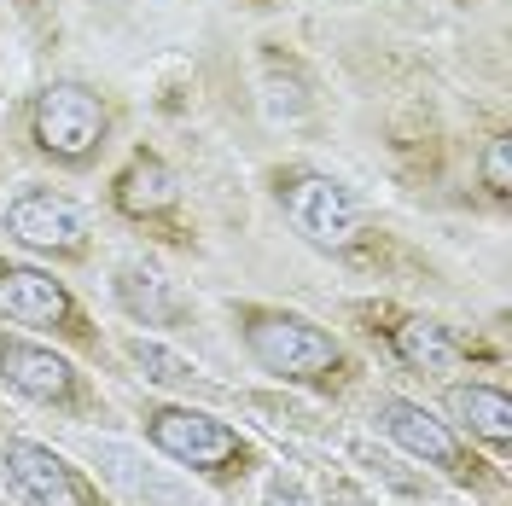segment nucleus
I'll use <instances>...</instances> for the list:
<instances>
[{
  "mask_svg": "<svg viewBox=\"0 0 512 506\" xmlns=\"http://www.w3.org/2000/svg\"><path fill=\"white\" fill-rule=\"evenodd\" d=\"M245 344L280 379H326L338 367V338L309 315L286 309H245Z\"/></svg>",
  "mask_w": 512,
  "mask_h": 506,
  "instance_id": "nucleus-1",
  "label": "nucleus"
},
{
  "mask_svg": "<svg viewBox=\"0 0 512 506\" xmlns=\"http://www.w3.org/2000/svg\"><path fill=\"white\" fill-rule=\"evenodd\" d=\"M105 105H99L94 88H82V82H47L41 99H35V146L47 152V158L59 163H88L105 146Z\"/></svg>",
  "mask_w": 512,
  "mask_h": 506,
  "instance_id": "nucleus-2",
  "label": "nucleus"
},
{
  "mask_svg": "<svg viewBox=\"0 0 512 506\" xmlns=\"http://www.w3.org/2000/svg\"><path fill=\"white\" fill-rule=\"evenodd\" d=\"M280 204H286L291 227L320 251H344L361 233V204L332 175H291V181H280Z\"/></svg>",
  "mask_w": 512,
  "mask_h": 506,
  "instance_id": "nucleus-3",
  "label": "nucleus"
},
{
  "mask_svg": "<svg viewBox=\"0 0 512 506\" xmlns=\"http://www.w3.org/2000/svg\"><path fill=\"white\" fill-rule=\"evenodd\" d=\"M6 233L30 251H47V256H76L88 245V216L64 198V192H47V187H30L6 204Z\"/></svg>",
  "mask_w": 512,
  "mask_h": 506,
  "instance_id": "nucleus-4",
  "label": "nucleus"
},
{
  "mask_svg": "<svg viewBox=\"0 0 512 506\" xmlns=\"http://www.w3.org/2000/svg\"><path fill=\"white\" fill-rule=\"evenodd\" d=\"M146 437L169 454V460H181V466H198V472H210V466H227L233 454H239V437L227 431L222 419H210V413H192V408H158L146 419Z\"/></svg>",
  "mask_w": 512,
  "mask_h": 506,
  "instance_id": "nucleus-5",
  "label": "nucleus"
},
{
  "mask_svg": "<svg viewBox=\"0 0 512 506\" xmlns=\"http://www.w3.org/2000/svg\"><path fill=\"white\" fill-rule=\"evenodd\" d=\"M0 315L12 326H64L76 309H70V291L53 274L0 262Z\"/></svg>",
  "mask_w": 512,
  "mask_h": 506,
  "instance_id": "nucleus-6",
  "label": "nucleus"
},
{
  "mask_svg": "<svg viewBox=\"0 0 512 506\" xmlns=\"http://www.w3.org/2000/svg\"><path fill=\"white\" fill-rule=\"evenodd\" d=\"M0 373L12 390H24L35 402H70V390H76L70 361L41 344H24V338H0Z\"/></svg>",
  "mask_w": 512,
  "mask_h": 506,
  "instance_id": "nucleus-7",
  "label": "nucleus"
},
{
  "mask_svg": "<svg viewBox=\"0 0 512 506\" xmlns=\"http://www.w3.org/2000/svg\"><path fill=\"white\" fill-rule=\"evenodd\" d=\"M379 419H384V431L408 448L414 460H425V466H443V472H460V443H454V431H448L443 419H431L419 402L390 396V402H379Z\"/></svg>",
  "mask_w": 512,
  "mask_h": 506,
  "instance_id": "nucleus-8",
  "label": "nucleus"
},
{
  "mask_svg": "<svg viewBox=\"0 0 512 506\" xmlns=\"http://www.w3.org/2000/svg\"><path fill=\"white\" fill-rule=\"evenodd\" d=\"M0 466H6L12 489H18L30 506H64V501H70V466H64L53 448L6 443V448H0Z\"/></svg>",
  "mask_w": 512,
  "mask_h": 506,
  "instance_id": "nucleus-9",
  "label": "nucleus"
},
{
  "mask_svg": "<svg viewBox=\"0 0 512 506\" xmlns=\"http://www.w3.org/2000/svg\"><path fill=\"white\" fill-rule=\"evenodd\" d=\"M117 210L123 216H134V222H146V216H163V210H175V198H181V187H175V175H169V163L152 158V152H140V158L128 163L123 175H117Z\"/></svg>",
  "mask_w": 512,
  "mask_h": 506,
  "instance_id": "nucleus-10",
  "label": "nucleus"
},
{
  "mask_svg": "<svg viewBox=\"0 0 512 506\" xmlns=\"http://www.w3.org/2000/svg\"><path fill=\"white\" fill-rule=\"evenodd\" d=\"M390 344H396V355H402L414 373H448V367L460 361V344L448 338V326H437V320H402V326L390 332Z\"/></svg>",
  "mask_w": 512,
  "mask_h": 506,
  "instance_id": "nucleus-11",
  "label": "nucleus"
},
{
  "mask_svg": "<svg viewBox=\"0 0 512 506\" xmlns=\"http://www.w3.org/2000/svg\"><path fill=\"white\" fill-rule=\"evenodd\" d=\"M448 408L460 413L478 437H489V443H512V402L507 390H489V384H460L454 396H448Z\"/></svg>",
  "mask_w": 512,
  "mask_h": 506,
  "instance_id": "nucleus-12",
  "label": "nucleus"
},
{
  "mask_svg": "<svg viewBox=\"0 0 512 506\" xmlns=\"http://www.w3.org/2000/svg\"><path fill=\"white\" fill-rule=\"evenodd\" d=\"M117 297H123L128 315L146 320V326H175V320H181L175 291H169L152 268H123V274H117Z\"/></svg>",
  "mask_w": 512,
  "mask_h": 506,
  "instance_id": "nucleus-13",
  "label": "nucleus"
},
{
  "mask_svg": "<svg viewBox=\"0 0 512 506\" xmlns=\"http://www.w3.org/2000/svg\"><path fill=\"white\" fill-rule=\"evenodd\" d=\"M128 355L146 367V379H152V384H192V379H198V367H192V361L169 355L163 344H146V338H134V344H128Z\"/></svg>",
  "mask_w": 512,
  "mask_h": 506,
  "instance_id": "nucleus-14",
  "label": "nucleus"
},
{
  "mask_svg": "<svg viewBox=\"0 0 512 506\" xmlns=\"http://www.w3.org/2000/svg\"><path fill=\"white\" fill-rule=\"evenodd\" d=\"M483 181H489L495 198H507V192H512V140H507V134H501V140H489V152H483Z\"/></svg>",
  "mask_w": 512,
  "mask_h": 506,
  "instance_id": "nucleus-15",
  "label": "nucleus"
},
{
  "mask_svg": "<svg viewBox=\"0 0 512 506\" xmlns=\"http://www.w3.org/2000/svg\"><path fill=\"white\" fill-rule=\"evenodd\" d=\"M268 506H303V501H297L291 489H274V495H268Z\"/></svg>",
  "mask_w": 512,
  "mask_h": 506,
  "instance_id": "nucleus-16",
  "label": "nucleus"
}]
</instances>
